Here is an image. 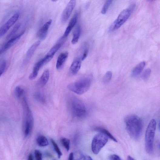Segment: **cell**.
<instances>
[{
  "label": "cell",
  "mask_w": 160,
  "mask_h": 160,
  "mask_svg": "<svg viewBox=\"0 0 160 160\" xmlns=\"http://www.w3.org/2000/svg\"><path fill=\"white\" fill-rule=\"evenodd\" d=\"M127 131L131 137L137 139L142 132L143 123L142 119L135 115H128L125 119Z\"/></svg>",
  "instance_id": "obj_1"
},
{
  "label": "cell",
  "mask_w": 160,
  "mask_h": 160,
  "mask_svg": "<svg viewBox=\"0 0 160 160\" xmlns=\"http://www.w3.org/2000/svg\"><path fill=\"white\" fill-rule=\"evenodd\" d=\"M6 66V63L5 60H0V77L5 72Z\"/></svg>",
  "instance_id": "obj_28"
},
{
  "label": "cell",
  "mask_w": 160,
  "mask_h": 160,
  "mask_svg": "<svg viewBox=\"0 0 160 160\" xmlns=\"http://www.w3.org/2000/svg\"><path fill=\"white\" fill-rule=\"evenodd\" d=\"M37 142L38 146L41 147L46 146L48 144L47 138L43 135L39 136L37 138Z\"/></svg>",
  "instance_id": "obj_21"
},
{
  "label": "cell",
  "mask_w": 160,
  "mask_h": 160,
  "mask_svg": "<svg viewBox=\"0 0 160 160\" xmlns=\"http://www.w3.org/2000/svg\"><path fill=\"white\" fill-rule=\"evenodd\" d=\"M110 160H122L121 158L116 155H113L110 156Z\"/></svg>",
  "instance_id": "obj_34"
},
{
  "label": "cell",
  "mask_w": 160,
  "mask_h": 160,
  "mask_svg": "<svg viewBox=\"0 0 160 160\" xmlns=\"http://www.w3.org/2000/svg\"><path fill=\"white\" fill-rule=\"evenodd\" d=\"M28 160H34L33 156L32 154H30L28 155Z\"/></svg>",
  "instance_id": "obj_39"
},
{
  "label": "cell",
  "mask_w": 160,
  "mask_h": 160,
  "mask_svg": "<svg viewBox=\"0 0 160 160\" xmlns=\"http://www.w3.org/2000/svg\"><path fill=\"white\" fill-rule=\"evenodd\" d=\"M62 46L61 43H58L54 45L43 58L45 64L49 62L53 58L55 55Z\"/></svg>",
  "instance_id": "obj_11"
},
{
  "label": "cell",
  "mask_w": 160,
  "mask_h": 160,
  "mask_svg": "<svg viewBox=\"0 0 160 160\" xmlns=\"http://www.w3.org/2000/svg\"><path fill=\"white\" fill-rule=\"evenodd\" d=\"M88 49H85L81 58L82 61H83L88 56Z\"/></svg>",
  "instance_id": "obj_35"
},
{
  "label": "cell",
  "mask_w": 160,
  "mask_h": 160,
  "mask_svg": "<svg viewBox=\"0 0 160 160\" xmlns=\"http://www.w3.org/2000/svg\"><path fill=\"white\" fill-rule=\"evenodd\" d=\"M81 32V27L79 25H77L74 30L73 33V36L72 43L73 45H75L78 42Z\"/></svg>",
  "instance_id": "obj_18"
},
{
  "label": "cell",
  "mask_w": 160,
  "mask_h": 160,
  "mask_svg": "<svg viewBox=\"0 0 160 160\" xmlns=\"http://www.w3.org/2000/svg\"><path fill=\"white\" fill-rule=\"evenodd\" d=\"M68 160H74L73 153H71L69 155Z\"/></svg>",
  "instance_id": "obj_38"
},
{
  "label": "cell",
  "mask_w": 160,
  "mask_h": 160,
  "mask_svg": "<svg viewBox=\"0 0 160 160\" xmlns=\"http://www.w3.org/2000/svg\"><path fill=\"white\" fill-rule=\"evenodd\" d=\"M51 142L54 147L55 151L58 155V158H61V156L62 155V153L61 151V150L60 149L57 144L56 143L53 139H51Z\"/></svg>",
  "instance_id": "obj_29"
},
{
  "label": "cell",
  "mask_w": 160,
  "mask_h": 160,
  "mask_svg": "<svg viewBox=\"0 0 160 160\" xmlns=\"http://www.w3.org/2000/svg\"><path fill=\"white\" fill-rule=\"evenodd\" d=\"M49 77V72L46 69L44 72L39 80V83L42 86H45L47 83Z\"/></svg>",
  "instance_id": "obj_19"
},
{
  "label": "cell",
  "mask_w": 160,
  "mask_h": 160,
  "mask_svg": "<svg viewBox=\"0 0 160 160\" xmlns=\"http://www.w3.org/2000/svg\"><path fill=\"white\" fill-rule=\"evenodd\" d=\"M78 17V14H75L72 17L71 21H70L68 27L66 29L65 33L62 37V38L67 37L69 33L76 25Z\"/></svg>",
  "instance_id": "obj_13"
},
{
  "label": "cell",
  "mask_w": 160,
  "mask_h": 160,
  "mask_svg": "<svg viewBox=\"0 0 160 160\" xmlns=\"http://www.w3.org/2000/svg\"><path fill=\"white\" fill-rule=\"evenodd\" d=\"M112 76V72L111 71L107 72L103 78V82L104 84H107L111 81Z\"/></svg>",
  "instance_id": "obj_23"
},
{
  "label": "cell",
  "mask_w": 160,
  "mask_h": 160,
  "mask_svg": "<svg viewBox=\"0 0 160 160\" xmlns=\"http://www.w3.org/2000/svg\"><path fill=\"white\" fill-rule=\"evenodd\" d=\"M135 6V4H133L120 13L110 28L111 31L118 29L127 21L134 11Z\"/></svg>",
  "instance_id": "obj_5"
},
{
  "label": "cell",
  "mask_w": 160,
  "mask_h": 160,
  "mask_svg": "<svg viewBox=\"0 0 160 160\" xmlns=\"http://www.w3.org/2000/svg\"><path fill=\"white\" fill-rule=\"evenodd\" d=\"M9 28H10L6 23L0 27V38L7 32Z\"/></svg>",
  "instance_id": "obj_25"
},
{
  "label": "cell",
  "mask_w": 160,
  "mask_h": 160,
  "mask_svg": "<svg viewBox=\"0 0 160 160\" xmlns=\"http://www.w3.org/2000/svg\"><path fill=\"white\" fill-rule=\"evenodd\" d=\"M74 160H81L83 155L82 153L79 152L73 153Z\"/></svg>",
  "instance_id": "obj_33"
},
{
  "label": "cell",
  "mask_w": 160,
  "mask_h": 160,
  "mask_svg": "<svg viewBox=\"0 0 160 160\" xmlns=\"http://www.w3.org/2000/svg\"><path fill=\"white\" fill-rule=\"evenodd\" d=\"M35 155L36 160H42V154L38 150H35Z\"/></svg>",
  "instance_id": "obj_32"
},
{
  "label": "cell",
  "mask_w": 160,
  "mask_h": 160,
  "mask_svg": "<svg viewBox=\"0 0 160 160\" xmlns=\"http://www.w3.org/2000/svg\"><path fill=\"white\" fill-rule=\"evenodd\" d=\"M112 1H110V0L107 1L105 2L102 10L101 12L102 14H106L109 7L112 4Z\"/></svg>",
  "instance_id": "obj_27"
},
{
  "label": "cell",
  "mask_w": 160,
  "mask_h": 160,
  "mask_svg": "<svg viewBox=\"0 0 160 160\" xmlns=\"http://www.w3.org/2000/svg\"><path fill=\"white\" fill-rule=\"evenodd\" d=\"M152 71L151 69L147 68L143 72L142 77L144 81H146L149 78L151 75Z\"/></svg>",
  "instance_id": "obj_30"
},
{
  "label": "cell",
  "mask_w": 160,
  "mask_h": 160,
  "mask_svg": "<svg viewBox=\"0 0 160 160\" xmlns=\"http://www.w3.org/2000/svg\"><path fill=\"white\" fill-rule=\"evenodd\" d=\"M24 92V89L21 86H17L15 89V94L18 98H20L23 95Z\"/></svg>",
  "instance_id": "obj_24"
},
{
  "label": "cell",
  "mask_w": 160,
  "mask_h": 160,
  "mask_svg": "<svg viewBox=\"0 0 160 160\" xmlns=\"http://www.w3.org/2000/svg\"><path fill=\"white\" fill-rule=\"evenodd\" d=\"M23 105L25 117L24 132L25 136L27 137L32 131L34 125V118L25 97H24L23 98Z\"/></svg>",
  "instance_id": "obj_4"
},
{
  "label": "cell",
  "mask_w": 160,
  "mask_h": 160,
  "mask_svg": "<svg viewBox=\"0 0 160 160\" xmlns=\"http://www.w3.org/2000/svg\"><path fill=\"white\" fill-rule=\"evenodd\" d=\"M127 160H135V159L131 156H128L127 157Z\"/></svg>",
  "instance_id": "obj_40"
},
{
  "label": "cell",
  "mask_w": 160,
  "mask_h": 160,
  "mask_svg": "<svg viewBox=\"0 0 160 160\" xmlns=\"http://www.w3.org/2000/svg\"><path fill=\"white\" fill-rule=\"evenodd\" d=\"M145 65V62H142L138 64L133 69L131 75L135 77L138 75L142 72Z\"/></svg>",
  "instance_id": "obj_16"
},
{
  "label": "cell",
  "mask_w": 160,
  "mask_h": 160,
  "mask_svg": "<svg viewBox=\"0 0 160 160\" xmlns=\"http://www.w3.org/2000/svg\"><path fill=\"white\" fill-rule=\"evenodd\" d=\"M96 131L105 135L107 137L114 142H117V140L108 130L101 127H97L95 128Z\"/></svg>",
  "instance_id": "obj_20"
},
{
  "label": "cell",
  "mask_w": 160,
  "mask_h": 160,
  "mask_svg": "<svg viewBox=\"0 0 160 160\" xmlns=\"http://www.w3.org/2000/svg\"></svg>",
  "instance_id": "obj_41"
},
{
  "label": "cell",
  "mask_w": 160,
  "mask_h": 160,
  "mask_svg": "<svg viewBox=\"0 0 160 160\" xmlns=\"http://www.w3.org/2000/svg\"><path fill=\"white\" fill-rule=\"evenodd\" d=\"M35 97L38 101L42 102H44V99L43 97L41 95L39 94H35Z\"/></svg>",
  "instance_id": "obj_36"
},
{
  "label": "cell",
  "mask_w": 160,
  "mask_h": 160,
  "mask_svg": "<svg viewBox=\"0 0 160 160\" xmlns=\"http://www.w3.org/2000/svg\"><path fill=\"white\" fill-rule=\"evenodd\" d=\"M84 160H93V159L91 157L88 155H86L84 157Z\"/></svg>",
  "instance_id": "obj_37"
},
{
  "label": "cell",
  "mask_w": 160,
  "mask_h": 160,
  "mask_svg": "<svg viewBox=\"0 0 160 160\" xmlns=\"http://www.w3.org/2000/svg\"><path fill=\"white\" fill-rule=\"evenodd\" d=\"M41 43V41H38L36 42L29 48L26 53V59H30L32 57L36 50Z\"/></svg>",
  "instance_id": "obj_17"
},
{
  "label": "cell",
  "mask_w": 160,
  "mask_h": 160,
  "mask_svg": "<svg viewBox=\"0 0 160 160\" xmlns=\"http://www.w3.org/2000/svg\"><path fill=\"white\" fill-rule=\"evenodd\" d=\"M70 108L72 113L75 117L82 118L87 114V110L84 103L76 98H73L70 102Z\"/></svg>",
  "instance_id": "obj_6"
},
{
  "label": "cell",
  "mask_w": 160,
  "mask_h": 160,
  "mask_svg": "<svg viewBox=\"0 0 160 160\" xmlns=\"http://www.w3.org/2000/svg\"><path fill=\"white\" fill-rule=\"evenodd\" d=\"M92 81V76L88 75L69 84L68 88L70 91L78 95H82L88 91L91 86Z\"/></svg>",
  "instance_id": "obj_2"
},
{
  "label": "cell",
  "mask_w": 160,
  "mask_h": 160,
  "mask_svg": "<svg viewBox=\"0 0 160 160\" xmlns=\"http://www.w3.org/2000/svg\"><path fill=\"white\" fill-rule=\"evenodd\" d=\"M68 55V53L67 52L61 53L58 57L56 64V67L57 69H61L63 66L65 62Z\"/></svg>",
  "instance_id": "obj_15"
},
{
  "label": "cell",
  "mask_w": 160,
  "mask_h": 160,
  "mask_svg": "<svg viewBox=\"0 0 160 160\" xmlns=\"http://www.w3.org/2000/svg\"><path fill=\"white\" fill-rule=\"evenodd\" d=\"M81 58H78L74 60L70 68V72L73 75H76L79 71L82 65Z\"/></svg>",
  "instance_id": "obj_12"
},
{
  "label": "cell",
  "mask_w": 160,
  "mask_h": 160,
  "mask_svg": "<svg viewBox=\"0 0 160 160\" xmlns=\"http://www.w3.org/2000/svg\"><path fill=\"white\" fill-rule=\"evenodd\" d=\"M156 126V122L154 119L150 122L145 136L146 151L148 154H152L153 151V145Z\"/></svg>",
  "instance_id": "obj_3"
},
{
  "label": "cell",
  "mask_w": 160,
  "mask_h": 160,
  "mask_svg": "<svg viewBox=\"0 0 160 160\" xmlns=\"http://www.w3.org/2000/svg\"><path fill=\"white\" fill-rule=\"evenodd\" d=\"M76 5L75 0H71L68 3L65 9L64 10L61 17L62 22L66 23L71 16Z\"/></svg>",
  "instance_id": "obj_8"
},
{
  "label": "cell",
  "mask_w": 160,
  "mask_h": 160,
  "mask_svg": "<svg viewBox=\"0 0 160 160\" xmlns=\"http://www.w3.org/2000/svg\"><path fill=\"white\" fill-rule=\"evenodd\" d=\"M61 141L63 146L67 151H68L70 148V141L69 140L65 138H63L61 139Z\"/></svg>",
  "instance_id": "obj_26"
},
{
  "label": "cell",
  "mask_w": 160,
  "mask_h": 160,
  "mask_svg": "<svg viewBox=\"0 0 160 160\" xmlns=\"http://www.w3.org/2000/svg\"><path fill=\"white\" fill-rule=\"evenodd\" d=\"M52 22V20L50 19L46 22L42 28L40 29L37 33V36L42 40H44L46 38L48 29Z\"/></svg>",
  "instance_id": "obj_10"
},
{
  "label": "cell",
  "mask_w": 160,
  "mask_h": 160,
  "mask_svg": "<svg viewBox=\"0 0 160 160\" xmlns=\"http://www.w3.org/2000/svg\"><path fill=\"white\" fill-rule=\"evenodd\" d=\"M20 26H21V25L19 23H18L12 29V31L7 36V38L8 39L18 31Z\"/></svg>",
  "instance_id": "obj_31"
},
{
  "label": "cell",
  "mask_w": 160,
  "mask_h": 160,
  "mask_svg": "<svg viewBox=\"0 0 160 160\" xmlns=\"http://www.w3.org/2000/svg\"><path fill=\"white\" fill-rule=\"evenodd\" d=\"M45 65L43 59L37 62L35 65L32 73L29 75V78L30 79H34L37 76L39 70L44 65Z\"/></svg>",
  "instance_id": "obj_14"
},
{
  "label": "cell",
  "mask_w": 160,
  "mask_h": 160,
  "mask_svg": "<svg viewBox=\"0 0 160 160\" xmlns=\"http://www.w3.org/2000/svg\"><path fill=\"white\" fill-rule=\"evenodd\" d=\"M19 17V14L18 13H16L10 18L6 23L10 28L14 25L17 22Z\"/></svg>",
  "instance_id": "obj_22"
},
{
  "label": "cell",
  "mask_w": 160,
  "mask_h": 160,
  "mask_svg": "<svg viewBox=\"0 0 160 160\" xmlns=\"http://www.w3.org/2000/svg\"><path fill=\"white\" fill-rule=\"evenodd\" d=\"M24 33V32H23L21 34L9 40L2 47L0 48V55L6 51L7 50L12 47L17 42Z\"/></svg>",
  "instance_id": "obj_9"
},
{
  "label": "cell",
  "mask_w": 160,
  "mask_h": 160,
  "mask_svg": "<svg viewBox=\"0 0 160 160\" xmlns=\"http://www.w3.org/2000/svg\"><path fill=\"white\" fill-rule=\"evenodd\" d=\"M108 138L105 135L100 133L96 135L92 140V148L93 153L98 154L108 142Z\"/></svg>",
  "instance_id": "obj_7"
}]
</instances>
